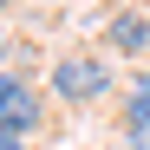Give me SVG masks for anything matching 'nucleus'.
Returning <instances> with one entry per match:
<instances>
[{"mask_svg": "<svg viewBox=\"0 0 150 150\" xmlns=\"http://www.w3.org/2000/svg\"><path fill=\"white\" fill-rule=\"evenodd\" d=\"M105 85H111V72L98 65V59H59V65H52V91H59V98H72V105L105 98Z\"/></svg>", "mask_w": 150, "mask_h": 150, "instance_id": "obj_1", "label": "nucleus"}, {"mask_svg": "<svg viewBox=\"0 0 150 150\" xmlns=\"http://www.w3.org/2000/svg\"><path fill=\"white\" fill-rule=\"evenodd\" d=\"M39 124V98L33 85H20L13 72H0V137H26Z\"/></svg>", "mask_w": 150, "mask_h": 150, "instance_id": "obj_2", "label": "nucleus"}, {"mask_svg": "<svg viewBox=\"0 0 150 150\" xmlns=\"http://www.w3.org/2000/svg\"><path fill=\"white\" fill-rule=\"evenodd\" d=\"M144 39H150V26H144L137 13H131V20H117V26H111V46H117V52H137Z\"/></svg>", "mask_w": 150, "mask_h": 150, "instance_id": "obj_3", "label": "nucleus"}, {"mask_svg": "<svg viewBox=\"0 0 150 150\" xmlns=\"http://www.w3.org/2000/svg\"><path fill=\"white\" fill-rule=\"evenodd\" d=\"M150 124V65L137 72V85H131V131H144Z\"/></svg>", "mask_w": 150, "mask_h": 150, "instance_id": "obj_4", "label": "nucleus"}, {"mask_svg": "<svg viewBox=\"0 0 150 150\" xmlns=\"http://www.w3.org/2000/svg\"><path fill=\"white\" fill-rule=\"evenodd\" d=\"M0 150H26V144H20V137H0Z\"/></svg>", "mask_w": 150, "mask_h": 150, "instance_id": "obj_5", "label": "nucleus"}, {"mask_svg": "<svg viewBox=\"0 0 150 150\" xmlns=\"http://www.w3.org/2000/svg\"><path fill=\"white\" fill-rule=\"evenodd\" d=\"M0 7H7V0H0Z\"/></svg>", "mask_w": 150, "mask_h": 150, "instance_id": "obj_6", "label": "nucleus"}]
</instances>
